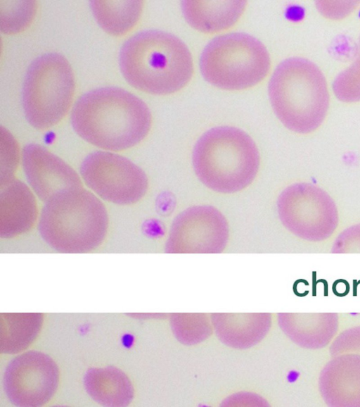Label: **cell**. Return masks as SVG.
Wrapping results in <instances>:
<instances>
[{
	"instance_id": "obj_1",
	"label": "cell",
	"mask_w": 360,
	"mask_h": 407,
	"mask_svg": "<svg viewBox=\"0 0 360 407\" xmlns=\"http://www.w3.org/2000/svg\"><path fill=\"white\" fill-rule=\"evenodd\" d=\"M71 123L76 133L89 143L117 151L146 137L151 114L135 95L120 87H105L80 96L72 108Z\"/></svg>"
},
{
	"instance_id": "obj_2",
	"label": "cell",
	"mask_w": 360,
	"mask_h": 407,
	"mask_svg": "<svg viewBox=\"0 0 360 407\" xmlns=\"http://www.w3.org/2000/svg\"><path fill=\"white\" fill-rule=\"evenodd\" d=\"M120 67L132 87L158 95L183 88L193 73L187 46L176 36L159 30L141 31L122 45Z\"/></svg>"
},
{
	"instance_id": "obj_3",
	"label": "cell",
	"mask_w": 360,
	"mask_h": 407,
	"mask_svg": "<svg viewBox=\"0 0 360 407\" xmlns=\"http://www.w3.org/2000/svg\"><path fill=\"white\" fill-rule=\"evenodd\" d=\"M192 161L196 176L205 186L218 193L231 194L254 181L260 156L255 142L243 130L219 126L199 138Z\"/></svg>"
},
{
	"instance_id": "obj_4",
	"label": "cell",
	"mask_w": 360,
	"mask_h": 407,
	"mask_svg": "<svg viewBox=\"0 0 360 407\" xmlns=\"http://www.w3.org/2000/svg\"><path fill=\"white\" fill-rule=\"evenodd\" d=\"M108 224L102 202L79 187L60 192L46 202L39 231L44 241L60 253H86L101 244Z\"/></svg>"
},
{
	"instance_id": "obj_5",
	"label": "cell",
	"mask_w": 360,
	"mask_h": 407,
	"mask_svg": "<svg viewBox=\"0 0 360 407\" xmlns=\"http://www.w3.org/2000/svg\"><path fill=\"white\" fill-rule=\"evenodd\" d=\"M273 110L288 128L307 132L317 127L329 106L324 75L308 59L292 57L275 69L269 84Z\"/></svg>"
},
{
	"instance_id": "obj_6",
	"label": "cell",
	"mask_w": 360,
	"mask_h": 407,
	"mask_svg": "<svg viewBox=\"0 0 360 407\" xmlns=\"http://www.w3.org/2000/svg\"><path fill=\"white\" fill-rule=\"evenodd\" d=\"M266 48L257 39L244 32L218 36L204 48L200 68L205 80L228 90L252 87L262 81L270 68Z\"/></svg>"
},
{
	"instance_id": "obj_7",
	"label": "cell",
	"mask_w": 360,
	"mask_h": 407,
	"mask_svg": "<svg viewBox=\"0 0 360 407\" xmlns=\"http://www.w3.org/2000/svg\"><path fill=\"white\" fill-rule=\"evenodd\" d=\"M75 80L67 59L58 53L37 57L25 77L22 101L28 123L47 129L65 115L72 100Z\"/></svg>"
},
{
	"instance_id": "obj_8",
	"label": "cell",
	"mask_w": 360,
	"mask_h": 407,
	"mask_svg": "<svg viewBox=\"0 0 360 407\" xmlns=\"http://www.w3.org/2000/svg\"><path fill=\"white\" fill-rule=\"evenodd\" d=\"M86 184L105 201L129 205L146 193L148 182L145 173L120 155L97 151L88 155L80 167Z\"/></svg>"
},
{
	"instance_id": "obj_9",
	"label": "cell",
	"mask_w": 360,
	"mask_h": 407,
	"mask_svg": "<svg viewBox=\"0 0 360 407\" xmlns=\"http://www.w3.org/2000/svg\"><path fill=\"white\" fill-rule=\"evenodd\" d=\"M59 380L57 365L46 354L30 351L12 359L4 372L3 386L16 406L37 407L46 403Z\"/></svg>"
},
{
	"instance_id": "obj_10",
	"label": "cell",
	"mask_w": 360,
	"mask_h": 407,
	"mask_svg": "<svg viewBox=\"0 0 360 407\" xmlns=\"http://www.w3.org/2000/svg\"><path fill=\"white\" fill-rule=\"evenodd\" d=\"M228 238L229 225L223 214L211 206H195L174 218L166 248L170 251H218Z\"/></svg>"
},
{
	"instance_id": "obj_11",
	"label": "cell",
	"mask_w": 360,
	"mask_h": 407,
	"mask_svg": "<svg viewBox=\"0 0 360 407\" xmlns=\"http://www.w3.org/2000/svg\"><path fill=\"white\" fill-rule=\"evenodd\" d=\"M22 157L27 180L41 201L46 202L66 189L82 187L77 173L44 146L29 144L23 148Z\"/></svg>"
},
{
	"instance_id": "obj_12",
	"label": "cell",
	"mask_w": 360,
	"mask_h": 407,
	"mask_svg": "<svg viewBox=\"0 0 360 407\" xmlns=\"http://www.w3.org/2000/svg\"><path fill=\"white\" fill-rule=\"evenodd\" d=\"M0 236L11 238L29 231L37 217V202L26 184L11 180L1 187Z\"/></svg>"
},
{
	"instance_id": "obj_13",
	"label": "cell",
	"mask_w": 360,
	"mask_h": 407,
	"mask_svg": "<svg viewBox=\"0 0 360 407\" xmlns=\"http://www.w3.org/2000/svg\"><path fill=\"white\" fill-rule=\"evenodd\" d=\"M84 384L88 394L103 406H127L134 396V389L128 377L112 366L89 369L84 377Z\"/></svg>"
},
{
	"instance_id": "obj_14",
	"label": "cell",
	"mask_w": 360,
	"mask_h": 407,
	"mask_svg": "<svg viewBox=\"0 0 360 407\" xmlns=\"http://www.w3.org/2000/svg\"><path fill=\"white\" fill-rule=\"evenodd\" d=\"M245 1H184V16L193 28L203 32H215L232 26L243 13Z\"/></svg>"
},
{
	"instance_id": "obj_15",
	"label": "cell",
	"mask_w": 360,
	"mask_h": 407,
	"mask_svg": "<svg viewBox=\"0 0 360 407\" xmlns=\"http://www.w3.org/2000/svg\"><path fill=\"white\" fill-rule=\"evenodd\" d=\"M43 321L41 313H1L0 350L16 353L36 338Z\"/></svg>"
},
{
	"instance_id": "obj_16",
	"label": "cell",
	"mask_w": 360,
	"mask_h": 407,
	"mask_svg": "<svg viewBox=\"0 0 360 407\" xmlns=\"http://www.w3.org/2000/svg\"><path fill=\"white\" fill-rule=\"evenodd\" d=\"M90 4L100 26L111 35H120L136 24L142 11L143 2L92 1Z\"/></svg>"
},
{
	"instance_id": "obj_17",
	"label": "cell",
	"mask_w": 360,
	"mask_h": 407,
	"mask_svg": "<svg viewBox=\"0 0 360 407\" xmlns=\"http://www.w3.org/2000/svg\"><path fill=\"white\" fill-rule=\"evenodd\" d=\"M355 61L335 78L333 89L336 97L343 102L360 101V41Z\"/></svg>"
},
{
	"instance_id": "obj_18",
	"label": "cell",
	"mask_w": 360,
	"mask_h": 407,
	"mask_svg": "<svg viewBox=\"0 0 360 407\" xmlns=\"http://www.w3.org/2000/svg\"><path fill=\"white\" fill-rule=\"evenodd\" d=\"M343 281L344 280L340 279L335 281L333 284L332 288L333 292L335 296L338 297H343L348 294V293H347L344 289H342V285L343 284Z\"/></svg>"
},
{
	"instance_id": "obj_19",
	"label": "cell",
	"mask_w": 360,
	"mask_h": 407,
	"mask_svg": "<svg viewBox=\"0 0 360 407\" xmlns=\"http://www.w3.org/2000/svg\"><path fill=\"white\" fill-rule=\"evenodd\" d=\"M313 277H312V296H316V285L318 284L317 281H316V272H313Z\"/></svg>"
},
{
	"instance_id": "obj_20",
	"label": "cell",
	"mask_w": 360,
	"mask_h": 407,
	"mask_svg": "<svg viewBox=\"0 0 360 407\" xmlns=\"http://www.w3.org/2000/svg\"><path fill=\"white\" fill-rule=\"evenodd\" d=\"M319 282L323 284V296H328V284L326 280H319Z\"/></svg>"
},
{
	"instance_id": "obj_21",
	"label": "cell",
	"mask_w": 360,
	"mask_h": 407,
	"mask_svg": "<svg viewBox=\"0 0 360 407\" xmlns=\"http://www.w3.org/2000/svg\"><path fill=\"white\" fill-rule=\"evenodd\" d=\"M360 284V280L356 281V280H353V296H357V287Z\"/></svg>"
},
{
	"instance_id": "obj_22",
	"label": "cell",
	"mask_w": 360,
	"mask_h": 407,
	"mask_svg": "<svg viewBox=\"0 0 360 407\" xmlns=\"http://www.w3.org/2000/svg\"><path fill=\"white\" fill-rule=\"evenodd\" d=\"M350 314H351L352 315H357L356 313H351Z\"/></svg>"
}]
</instances>
